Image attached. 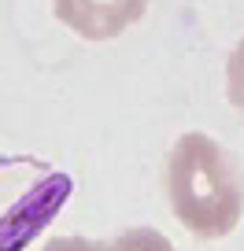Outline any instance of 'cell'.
I'll return each mask as SVG.
<instances>
[{"instance_id": "cell-2", "label": "cell", "mask_w": 244, "mask_h": 251, "mask_svg": "<svg viewBox=\"0 0 244 251\" xmlns=\"http://www.w3.org/2000/svg\"><path fill=\"white\" fill-rule=\"evenodd\" d=\"M59 23L85 41H108L144 15L148 0H52Z\"/></svg>"}, {"instance_id": "cell-5", "label": "cell", "mask_w": 244, "mask_h": 251, "mask_svg": "<svg viewBox=\"0 0 244 251\" xmlns=\"http://www.w3.org/2000/svg\"><path fill=\"white\" fill-rule=\"evenodd\" d=\"M45 251H108L100 240H85V236H55Z\"/></svg>"}, {"instance_id": "cell-4", "label": "cell", "mask_w": 244, "mask_h": 251, "mask_svg": "<svg viewBox=\"0 0 244 251\" xmlns=\"http://www.w3.org/2000/svg\"><path fill=\"white\" fill-rule=\"evenodd\" d=\"M226 93H229V103L237 111H244V41L229 52V63H226Z\"/></svg>"}, {"instance_id": "cell-3", "label": "cell", "mask_w": 244, "mask_h": 251, "mask_svg": "<svg viewBox=\"0 0 244 251\" xmlns=\"http://www.w3.org/2000/svg\"><path fill=\"white\" fill-rule=\"evenodd\" d=\"M104 248L108 251H174V244L159 229H126V233H118Z\"/></svg>"}, {"instance_id": "cell-1", "label": "cell", "mask_w": 244, "mask_h": 251, "mask_svg": "<svg viewBox=\"0 0 244 251\" xmlns=\"http://www.w3.org/2000/svg\"><path fill=\"white\" fill-rule=\"evenodd\" d=\"M166 192L178 222L204 240L229 236L244 214V181L207 133L178 137L166 159Z\"/></svg>"}]
</instances>
